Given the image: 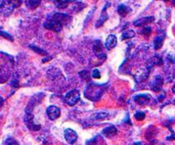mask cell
<instances>
[{
    "mask_svg": "<svg viewBox=\"0 0 175 145\" xmlns=\"http://www.w3.org/2000/svg\"><path fill=\"white\" fill-rule=\"evenodd\" d=\"M162 85H163V80H162L161 77H156L154 82L151 84V88L153 91L155 92H159L162 89Z\"/></svg>",
    "mask_w": 175,
    "mask_h": 145,
    "instance_id": "cell-8",
    "label": "cell"
},
{
    "mask_svg": "<svg viewBox=\"0 0 175 145\" xmlns=\"http://www.w3.org/2000/svg\"><path fill=\"white\" fill-rule=\"evenodd\" d=\"M116 45H117V37L113 34L109 35L108 38H107V40H106L105 47L108 49V50H111V49H113Z\"/></svg>",
    "mask_w": 175,
    "mask_h": 145,
    "instance_id": "cell-6",
    "label": "cell"
},
{
    "mask_svg": "<svg viewBox=\"0 0 175 145\" xmlns=\"http://www.w3.org/2000/svg\"><path fill=\"white\" fill-rule=\"evenodd\" d=\"M135 36V33L134 31L132 30H128V31H125L124 33L122 34V37H121V39L122 40H126V39H130V38H133V37Z\"/></svg>",
    "mask_w": 175,
    "mask_h": 145,
    "instance_id": "cell-15",
    "label": "cell"
},
{
    "mask_svg": "<svg viewBox=\"0 0 175 145\" xmlns=\"http://www.w3.org/2000/svg\"><path fill=\"white\" fill-rule=\"evenodd\" d=\"M164 38L165 37H163V36H158V37H156V39H155V42H154V48L156 49V50H158V49H160L162 47V45H163V40H164Z\"/></svg>",
    "mask_w": 175,
    "mask_h": 145,
    "instance_id": "cell-14",
    "label": "cell"
},
{
    "mask_svg": "<svg viewBox=\"0 0 175 145\" xmlns=\"http://www.w3.org/2000/svg\"><path fill=\"white\" fill-rule=\"evenodd\" d=\"M46 115L49 118V120L55 121V120H57V118L60 117V109L57 106H55V105H50V106L47 107Z\"/></svg>",
    "mask_w": 175,
    "mask_h": 145,
    "instance_id": "cell-3",
    "label": "cell"
},
{
    "mask_svg": "<svg viewBox=\"0 0 175 145\" xmlns=\"http://www.w3.org/2000/svg\"><path fill=\"white\" fill-rule=\"evenodd\" d=\"M0 34H1V36H4V38H5V39H8L9 41H13V38H12L11 35L7 34V33L3 32V31H1V32H0Z\"/></svg>",
    "mask_w": 175,
    "mask_h": 145,
    "instance_id": "cell-23",
    "label": "cell"
},
{
    "mask_svg": "<svg viewBox=\"0 0 175 145\" xmlns=\"http://www.w3.org/2000/svg\"><path fill=\"white\" fill-rule=\"evenodd\" d=\"M172 91H173V93H174V94H175V85H174L173 87H172Z\"/></svg>",
    "mask_w": 175,
    "mask_h": 145,
    "instance_id": "cell-27",
    "label": "cell"
},
{
    "mask_svg": "<svg viewBox=\"0 0 175 145\" xmlns=\"http://www.w3.org/2000/svg\"><path fill=\"white\" fill-rule=\"evenodd\" d=\"M41 3V1H26V4L29 8L31 9H34L37 6H39V4Z\"/></svg>",
    "mask_w": 175,
    "mask_h": 145,
    "instance_id": "cell-16",
    "label": "cell"
},
{
    "mask_svg": "<svg viewBox=\"0 0 175 145\" xmlns=\"http://www.w3.org/2000/svg\"><path fill=\"white\" fill-rule=\"evenodd\" d=\"M139 33H140L141 35H145V36H149L152 33V28L151 27H145L143 29H141Z\"/></svg>",
    "mask_w": 175,
    "mask_h": 145,
    "instance_id": "cell-19",
    "label": "cell"
},
{
    "mask_svg": "<svg viewBox=\"0 0 175 145\" xmlns=\"http://www.w3.org/2000/svg\"><path fill=\"white\" fill-rule=\"evenodd\" d=\"M168 58L170 59V61H171V63H175V55H169V56H168Z\"/></svg>",
    "mask_w": 175,
    "mask_h": 145,
    "instance_id": "cell-25",
    "label": "cell"
},
{
    "mask_svg": "<svg viewBox=\"0 0 175 145\" xmlns=\"http://www.w3.org/2000/svg\"><path fill=\"white\" fill-rule=\"evenodd\" d=\"M149 100H151V97L147 94H138L134 97V101L139 105L147 104V103L149 102Z\"/></svg>",
    "mask_w": 175,
    "mask_h": 145,
    "instance_id": "cell-7",
    "label": "cell"
},
{
    "mask_svg": "<svg viewBox=\"0 0 175 145\" xmlns=\"http://www.w3.org/2000/svg\"><path fill=\"white\" fill-rule=\"evenodd\" d=\"M132 145H142V144H141V142H134Z\"/></svg>",
    "mask_w": 175,
    "mask_h": 145,
    "instance_id": "cell-26",
    "label": "cell"
},
{
    "mask_svg": "<svg viewBox=\"0 0 175 145\" xmlns=\"http://www.w3.org/2000/svg\"><path fill=\"white\" fill-rule=\"evenodd\" d=\"M30 48H31V49H33V50H34L35 52L38 53V54H43V55H46V54H47L46 51H45V50H43V49L38 48V47L34 46V45H30Z\"/></svg>",
    "mask_w": 175,
    "mask_h": 145,
    "instance_id": "cell-20",
    "label": "cell"
},
{
    "mask_svg": "<svg viewBox=\"0 0 175 145\" xmlns=\"http://www.w3.org/2000/svg\"><path fill=\"white\" fill-rule=\"evenodd\" d=\"M53 18H55V20H57V22H60L62 25L67 24V23H69L72 20V18L66 13H55V15H53Z\"/></svg>",
    "mask_w": 175,
    "mask_h": 145,
    "instance_id": "cell-9",
    "label": "cell"
},
{
    "mask_svg": "<svg viewBox=\"0 0 175 145\" xmlns=\"http://www.w3.org/2000/svg\"><path fill=\"white\" fill-rule=\"evenodd\" d=\"M55 6L60 9H62V8H66L68 6L69 1H55Z\"/></svg>",
    "mask_w": 175,
    "mask_h": 145,
    "instance_id": "cell-18",
    "label": "cell"
},
{
    "mask_svg": "<svg viewBox=\"0 0 175 145\" xmlns=\"http://www.w3.org/2000/svg\"><path fill=\"white\" fill-rule=\"evenodd\" d=\"M118 12L120 15L125 16L128 12H130V8H129L128 6L125 5V4H121V5H119V7H118Z\"/></svg>",
    "mask_w": 175,
    "mask_h": 145,
    "instance_id": "cell-13",
    "label": "cell"
},
{
    "mask_svg": "<svg viewBox=\"0 0 175 145\" xmlns=\"http://www.w3.org/2000/svg\"><path fill=\"white\" fill-rule=\"evenodd\" d=\"M117 132L118 131H117V128L115 126H110V127H107L106 129L103 130V135H105L108 138H111L114 135H116Z\"/></svg>",
    "mask_w": 175,
    "mask_h": 145,
    "instance_id": "cell-11",
    "label": "cell"
},
{
    "mask_svg": "<svg viewBox=\"0 0 175 145\" xmlns=\"http://www.w3.org/2000/svg\"><path fill=\"white\" fill-rule=\"evenodd\" d=\"M108 18H109V16H108V14L103 13V15H101V18H99L98 22H97L96 24H95V27H96V28H98V27H101V25H103V23H105V20H108Z\"/></svg>",
    "mask_w": 175,
    "mask_h": 145,
    "instance_id": "cell-17",
    "label": "cell"
},
{
    "mask_svg": "<svg viewBox=\"0 0 175 145\" xmlns=\"http://www.w3.org/2000/svg\"><path fill=\"white\" fill-rule=\"evenodd\" d=\"M91 76H92V78H94V79H98V78H101V72H99V71L97 69H94L92 71Z\"/></svg>",
    "mask_w": 175,
    "mask_h": 145,
    "instance_id": "cell-22",
    "label": "cell"
},
{
    "mask_svg": "<svg viewBox=\"0 0 175 145\" xmlns=\"http://www.w3.org/2000/svg\"><path fill=\"white\" fill-rule=\"evenodd\" d=\"M6 142H7V145H18V141H16V140L12 139V138H9Z\"/></svg>",
    "mask_w": 175,
    "mask_h": 145,
    "instance_id": "cell-24",
    "label": "cell"
},
{
    "mask_svg": "<svg viewBox=\"0 0 175 145\" xmlns=\"http://www.w3.org/2000/svg\"><path fill=\"white\" fill-rule=\"evenodd\" d=\"M109 117V113H93L90 117L91 120H94V121H98V120H105Z\"/></svg>",
    "mask_w": 175,
    "mask_h": 145,
    "instance_id": "cell-12",
    "label": "cell"
},
{
    "mask_svg": "<svg viewBox=\"0 0 175 145\" xmlns=\"http://www.w3.org/2000/svg\"><path fill=\"white\" fill-rule=\"evenodd\" d=\"M85 96L87 97L88 99H90V100H93L94 99V96L93 95H95V98L97 99L101 97V93H103V90H101V88L98 86V85H89L88 87L86 88V90H85Z\"/></svg>",
    "mask_w": 175,
    "mask_h": 145,
    "instance_id": "cell-1",
    "label": "cell"
},
{
    "mask_svg": "<svg viewBox=\"0 0 175 145\" xmlns=\"http://www.w3.org/2000/svg\"><path fill=\"white\" fill-rule=\"evenodd\" d=\"M64 138H66L67 142L70 144L75 143V142L77 141V138H78L77 133L72 129H66L64 132Z\"/></svg>",
    "mask_w": 175,
    "mask_h": 145,
    "instance_id": "cell-5",
    "label": "cell"
},
{
    "mask_svg": "<svg viewBox=\"0 0 175 145\" xmlns=\"http://www.w3.org/2000/svg\"><path fill=\"white\" fill-rule=\"evenodd\" d=\"M80 100V92L78 90H71L64 96V101L67 102V104L73 106V105L76 104L78 101Z\"/></svg>",
    "mask_w": 175,
    "mask_h": 145,
    "instance_id": "cell-2",
    "label": "cell"
},
{
    "mask_svg": "<svg viewBox=\"0 0 175 145\" xmlns=\"http://www.w3.org/2000/svg\"><path fill=\"white\" fill-rule=\"evenodd\" d=\"M44 28L47 29V30L55 31V32H60L62 29V25L60 22H57V20H47L44 24Z\"/></svg>",
    "mask_w": 175,
    "mask_h": 145,
    "instance_id": "cell-4",
    "label": "cell"
},
{
    "mask_svg": "<svg viewBox=\"0 0 175 145\" xmlns=\"http://www.w3.org/2000/svg\"><path fill=\"white\" fill-rule=\"evenodd\" d=\"M155 20L154 18V16H145V18H140V20H137L134 22V26L135 27H145V25H147L149 23L153 22V20Z\"/></svg>",
    "mask_w": 175,
    "mask_h": 145,
    "instance_id": "cell-10",
    "label": "cell"
},
{
    "mask_svg": "<svg viewBox=\"0 0 175 145\" xmlns=\"http://www.w3.org/2000/svg\"><path fill=\"white\" fill-rule=\"evenodd\" d=\"M134 118L137 120V121H142V120L145 119V113H142V111H138L134 115Z\"/></svg>",
    "mask_w": 175,
    "mask_h": 145,
    "instance_id": "cell-21",
    "label": "cell"
}]
</instances>
